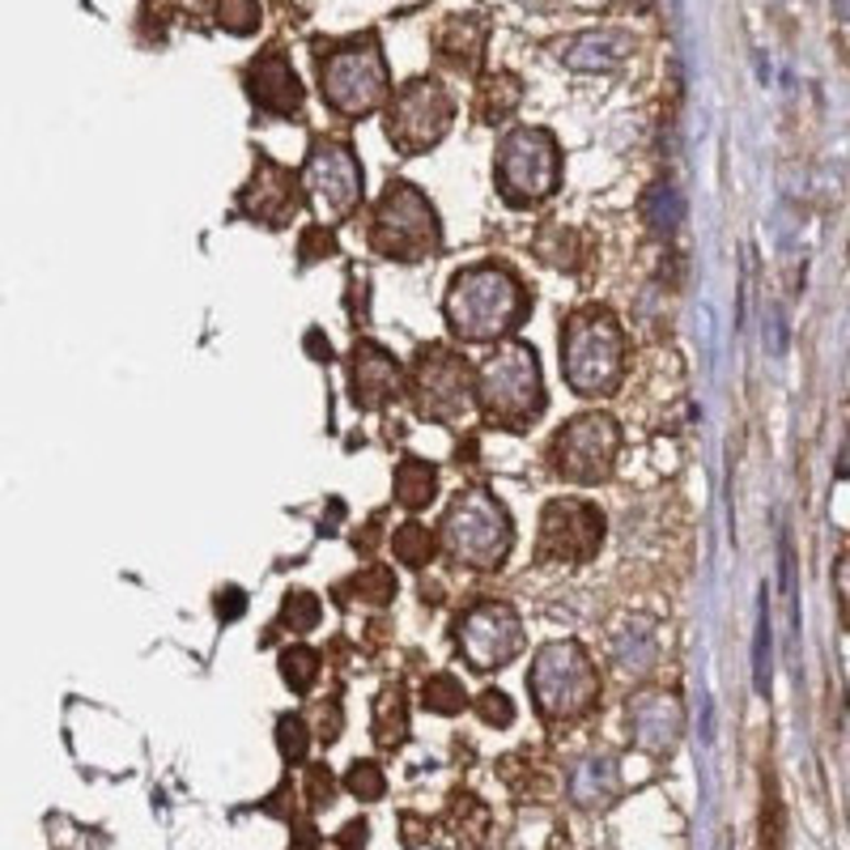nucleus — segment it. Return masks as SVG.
I'll return each mask as SVG.
<instances>
[{
	"mask_svg": "<svg viewBox=\"0 0 850 850\" xmlns=\"http://www.w3.org/2000/svg\"><path fill=\"white\" fill-rule=\"evenodd\" d=\"M247 94L264 115H298V107L306 99L286 52H264L260 60L247 65Z\"/></svg>",
	"mask_w": 850,
	"mask_h": 850,
	"instance_id": "nucleus-16",
	"label": "nucleus"
},
{
	"mask_svg": "<svg viewBox=\"0 0 850 850\" xmlns=\"http://www.w3.org/2000/svg\"><path fill=\"white\" fill-rule=\"evenodd\" d=\"M306 192L315 213L324 217L320 226H336L345 222L354 209L361 204V166L358 158L345 149V145H332V141H315L311 145V158H306Z\"/></svg>",
	"mask_w": 850,
	"mask_h": 850,
	"instance_id": "nucleus-13",
	"label": "nucleus"
},
{
	"mask_svg": "<svg viewBox=\"0 0 850 850\" xmlns=\"http://www.w3.org/2000/svg\"><path fill=\"white\" fill-rule=\"evenodd\" d=\"M761 850H783V808L770 791V804L761 813Z\"/></svg>",
	"mask_w": 850,
	"mask_h": 850,
	"instance_id": "nucleus-36",
	"label": "nucleus"
},
{
	"mask_svg": "<svg viewBox=\"0 0 850 850\" xmlns=\"http://www.w3.org/2000/svg\"><path fill=\"white\" fill-rule=\"evenodd\" d=\"M306 345H311L315 361H327V358H332V345H327V336H320V332H311V336H306Z\"/></svg>",
	"mask_w": 850,
	"mask_h": 850,
	"instance_id": "nucleus-40",
	"label": "nucleus"
},
{
	"mask_svg": "<svg viewBox=\"0 0 850 850\" xmlns=\"http://www.w3.org/2000/svg\"><path fill=\"white\" fill-rule=\"evenodd\" d=\"M277 745H281V757H286V761H302L306 749H311L306 723L298 719V715H286V719L277 723Z\"/></svg>",
	"mask_w": 850,
	"mask_h": 850,
	"instance_id": "nucleus-33",
	"label": "nucleus"
},
{
	"mask_svg": "<svg viewBox=\"0 0 850 850\" xmlns=\"http://www.w3.org/2000/svg\"><path fill=\"white\" fill-rule=\"evenodd\" d=\"M332 791H336L332 774H327L324 765H311L306 770V799H311V808H327L332 804Z\"/></svg>",
	"mask_w": 850,
	"mask_h": 850,
	"instance_id": "nucleus-37",
	"label": "nucleus"
},
{
	"mask_svg": "<svg viewBox=\"0 0 850 850\" xmlns=\"http://www.w3.org/2000/svg\"><path fill=\"white\" fill-rule=\"evenodd\" d=\"M320 625V600L311 591H290L286 595V608H281V629L290 634H306Z\"/></svg>",
	"mask_w": 850,
	"mask_h": 850,
	"instance_id": "nucleus-30",
	"label": "nucleus"
},
{
	"mask_svg": "<svg viewBox=\"0 0 850 850\" xmlns=\"http://www.w3.org/2000/svg\"><path fill=\"white\" fill-rule=\"evenodd\" d=\"M281 676L294 693H311L315 676H320V655L306 651V647H290L281 655Z\"/></svg>",
	"mask_w": 850,
	"mask_h": 850,
	"instance_id": "nucleus-27",
	"label": "nucleus"
},
{
	"mask_svg": "<svg viewBox=\"0 0 850 850\" xmlns=\"http://www.w3.org/2000/svg\"><path fill=\"white\" fill-rule=\"evenodd\" d=\"M434 493H438L434 463H425V459H400V468H395V502L404 511H425L434 502Z\"/></svg>",
	"mask_w": 850,
	"mask_h": 850,
	"instance_id": "nucleus-21",
	"label": "nucleus"
},
{
	"mask_svg": "<svg viewBox=\"0 0 850 850\" xmlns=\"http://www.w3.org/2000/svg\"><path fill=\"white\" fill-rule=\"evenodd\" d=\"M497 192L511 209H532L549 200L561 183V154H557L553 132L545 128H515L497 145Z\"/></svg>",
	"mask_w": 850,
	"mask_h": 850,
	"instance_id": "nucleus-7",
	"label": "nucleus"
},
{
	"mask_svg": "<svg viewBox=\"0 0 850 850\" xmlns=\"http://www.w3.org/2000/svg\"><path fill=\"white\" fill-rule=\"evenodd\" d=\"M238 204L247 217H256L264 226H286L298 209V175L272 158H256V175L243 188Z\"/></svg>",
	"mask_w": 850,
	"mask_h": 850,
	"instance_id": "nucleus-15",
	"label": "nucleus"
},
{
	"mask_svg": "<svg viewBox=\"0 0 850 850\" xmlns=\"http://www.w3.org/2000/svg\"><path fill=\"white\" fill-rule=\"evenodd\" d=\"M370 247L388 260H429L443 247V230L429 200L413 183H392L370 222Z\"/></svg>",
	"mask_w": 850,
	"mask_h": 850,
	"instance_id": "nucleus-8",
	"label": "nucleus"
},
{
	"mask_svg": "<svg viewBox=\"0 0 850 850\" xmlns=\"http://www.w3.org/2000/svg\"><path fill=\"white\" fill-rule=\"evenodd\" d=\"M527 685H532V702H536L540 719L566 723L591 711V702L600 693V676H595L591 655L579 642H549L532 659Z\"/></svg>",
	"mask_w": 850,
	"mask_h": 850,
	"instance_id": "nucleus-5",
	"label": "nucleus"
},
{
	"mask_svg": "<svg viewBox=\"0 0 850 850\" xmlns=\"http://www.w3.org/2000/svg\"><path fill=\"white\" fill-rule=\"evenodd\" d=\"M527 306L532 302H527L524 281L511 268H502V264H477V268H463L456 281H451L447 324L468 345H490V340H497V336H506V332L519 327Z\"/></svg>",
	"mask_w": 850,
	"mask_h": 850,
	"instance_id": "nucleus-1",
	"label": "nucleus"
},
{
	"mask_svg": "<svg viewBox=\"0 0 850 850\" xmlns=\"http://www.w3.org/2000/svg\"><path fill=\"white\" fill-rule=\"evenodd\" d=\"M524 99V90H519V81L511 77V72H497L485 81V90H481V102H477V115L485 120V124H497V120H506L515 107Z\"/></svg>",
	"mask_w": 850,
	"mask_h": 850,
	"instance_id": "nucleus-23",
	"label": "nucleus"
},
{
	"mask_svg": "<svg viewBox=\"0 0 850 850\" xmlns=\"http://www.w3.org/2000/svg\"><path fill=\"white\" fill-rule=\"evenodd\" d=\"M409 736V706H404V693L400 689H383L379 702H374V740L383 749H400Z\"/></svg>",
	"mask_w": 850,
	"mask_h": 850,
	"instance_id": "nucleus-22",
	"label": "nucleus"
},
{
	"mask_svg": "<svg viewBox=\"0 0 850 850\" xmlns=\"http://www.w3.org/2000/svg\"><path fill=\"white\" fill-rule=\"evenodd\" d=\"M456 642L463 659L477 668V672H490V668H506L515 655L524 651V622L511 604L502 600H481L472 604L456 625Z\"/></svg>",
	"mask_w": 850,
	"mask_h": 850,
	"instance_id": "nucleus-12",
	"label": "nucleus"
},
{
	"mask_svg": "<svg viewBox=\"0 0 850 850\" xmlns=\"http://www.w3.org/2000/svg\"><path fill=\"white\" fill-rule=\"evenodd\" d=\"M217 26L230 34L260 31V0H217Z\"/></svg>",
	"mask_w": 850,
	"mask_h": 850,
	"instance_id": "nucleus-31",
	"label": "nucleus"
},
{
	"mask_svg": "<svg viewBox=\"0 0 850 850\" xmlns=\"http://www.w3.org/2000/svg\"><path fill=\"white\" fill-rule=\"evenodd\" d=\"M298 256H302V264H315V260L336 256V238H332V230L327 226H306L302 230V238H298Z\"/></svg>",
	"mask_w": 850,
	"mask_h": 850,
	"instance_id": "nucleus-34",
	"label": "nucleus"
},
{
	"mask_svg": "<svg viewBox=\"0 0 850 850\" xmlns=\"http://www.w3.org/2000/svg\"><path fill=\"white\" fill-rule=\"evenodd\" d=\"M320 86L332 111L340 115H370L379 102L388 99L392 77H388V60L374 34L349 38L340 47H332L320 56Z\"/></svg>",
	"mask_w": 850,
	"mask_h": 850,
	"instance_id": "nucleus-4",
	"label": "nucleus"
},
{
	"mask_svg": "<svg viewBox=\"0 0 850 850\" xmlns=\"http://www.w3.org/2000/svg\"><path fill=\"white\" fill-rule=\"evenodd\" d=\"M404 392V370L379 345H354L349 354V395L358 409H383Z\"/></svg>",
	"mask_w": 850,
	"mask_h": 850,
	"instance_id": "nucleus-17",
	"label": "nucleus"
},
{
	"mask_svg": "<svg viewBox=\"0 0 850 850\" xmlns=\"http://www.w3.org/2000/svg\"><path fill=\"white\" fill-rule=\"evenodd\" d=\"M477 711H481V719L493 723V727H511V723H515V706H511V697H506L502 689H485V693L477 697Z\"/></svg>",
	"mask_w": 850,
	"mask_h": 850,
	"instance_id": "nucleus-35",
	"label": "nucleus"
},
{
	"mask_svg": "<svg viewBox=\"0 0 850 850\" xmlns=\"http://www.w3.org/2000/svg\"><path fill=\"white\" fill-rule=\"evenodd\" d=\"M345 591H354V595L366 600V604H388L395 595V579H392V570H383V566H366L361 574H354V579L345 583Z\"/></svg>",
	"mask_w": 850,
	"mask_h": 850,
	"instance_id": "nucleus-28",
	"label": "nucleus"
},
{
	"mask_svg": "<svg viewBox=\"0 0 850 850\" xmlns=\"http://www.w3.org/2000/svg\"><path fill=\"white\" fill-rule=\"evenodd\" d=\"M409 388L417 400V413L429 422H459L472 404V370L468 361L443 349V345H429L413 358L409 370Z\"/></svg>",
	"mask_w": 850,
	"mask_h": 850,
	"instance_id": "nucleus-11",
	"label": "nucleus"
},
{
	"mask_svg": "<svg viewBox=\"0 0 850 850\" xmlns=\"http://www.w3.org/2000/svg\"><path fill=\"white\" fill-rule=\"evenodd\" d=\"M622 451V429L613 417L604 413H588V417H574L549 447L553 459V472L561 481H574V485H595V481H608L613 463Z\"/></svg>",
	"mask_w": 850,
	"mask_h": 850,
	"instance_id": "nucleus-9",
	"label": "nucleus"
},
{
	"mask_svg": "<svg viewBox=\"0 0 850 850\" xmlns=\"http://www.w3.org/2000/svg\"><path fill=\"white\" fill-rule=\"evenodd\" d=\"M366 834H370L366 820H349V825L340 829V850H361L366 847Z\"/></svg>",
	"mask_w": 850,
	"mask_h": 850,
	"instance_id": "nucleus-39",
	"label": "nucleus"
},
{
	"mask_svg": "<svg viewBox=\"0 0 850 850\" xmlns=\"http://www.w3.org/2000/svg\"><path fill=\"white\" fill-rule=\"evenodd\" d=\"M345 786H349V795H358V799H383L388 779H383V770H379L374 761H354V770L345 774Z\"/></svg>",
	"mask_w": 850,
	"mask_h": 850,
	"instance_id": "nucleus-32",
	"label": "nucleus"
},
{
	"mask_svg": "<svg viewBox=\"0 0 850 850\" xmlns=\"http://www.w3.org/2000/svg\"><path fill=\"white\" fill-rule=\"evenodd\" d=\"M392 553L400 557L404 566H425V561L434 557V536H429V527H422L417 519H409L404 527H395Z\"/></svg>",
	"mask_w": 850,
	"mask_h": 850,
	"instance_id": "nucleus-25",
	"label": "nucleus"
},
{
	"mask_svg": "<svg viewBox=\"0 0 850 850\" xmlns=\"http://www.w3.org/2000/svg\"><path fill=\"white\" fill-rule=\"evenodd\" d=\"M625 719L634 731V745L647 752H668L681 736V706L668 693H642Z\"/></svg>",
	"mask_w": 850,
	"mask_h": 850,
	"instance_id": "nucleus-18",
	"label": "nucleus"
},
{
	"mask_svg": "<svg viewBox=\"0 0 850 850\" xmlns=\"http://www.w3.org/2000/svg\"><path fill=\"white\" fill-rule=\"evenodd\" d=\"M604 540V515L583 497H557L540 515V540H536V561H566L579 566L591 561Z\"/></svg>",
	"mask_w": 850,
	"mask_h": 850,
	"instance_id": "nucleus-14",
	"label": "nucleus"
},
{
	"mask_svg": "<svg viewBox=\"0 0 850 850\" xmlns=\"http://www.w3.org/2000/svg\"><path fill=\"white\" fill-rule=\"evenodd\" d=\"M515 545V527L506 506L485 490L459 493L443 519V549L459 566H477V570H493L502 566Z\"/></svg>",
	"mask_w": 850,
	"mask_h": 850,
	"instance_id": "nucleus-6",
	"label": "nucleus"
},
{
	"mask_svg": "<svg viewBox=\"0 0 850 850\" xmlns=\"http://www.w3.org/2000/svg\"><path fill=\"white\" fill-rule=\"evenodd\" d=\"M625 52H629L625 34L600 31V34H579V38H570L561 60H566L570 68H588V72L595 68V72H608V68L622 65Z\"/></svg>",
	"mask_w": 850,
	"mask_h": 850,
	"instance_id": "nucleus-19",
	"label": "nucleus"
},
{
	"mask_svg": "<svg viewBox=\"0 0 850 850\" xmlns=\"http://www.w3.org/2000/svg\"><path fill=\"white\" fill-rule=\"evenodd\" d=\"M243 608H247V595H243L238 588L217 591V617H222V622H234V617H243Z\"/></svg>",
	"mask_w": 850,
	"mask_h": 850,
	"instance_id": "nucleus-38",
	"label": "nucleus"
},
{
	"mask_svg": "<svg viewBox=\"0 0 850 850\" xmlns=\"http://www.w3.org/2000/svg\"><path fill=\"white\" fill-rule=\"evenodd\" d=\"M404 829H409V838H404V847H417L422 842V829H429V825H422L417 817H404Z\"/></svg>",
	"mask_w": 850,
	"mask_h": 850,
	"instance_id": "nucleus-41",
	"label": "nucleus"
},
{
	"mask_svg": "<svg viewBox=\"0 0 850 850\" xmlns=\"http://www.w3.org/2000/svg\"><path fill=\"white\" fill-rule=\"evenodd\" d=\"M422 702L425 711H434V715H459L468 706V693H463V685L451 672H438V676H429L422 685Z\"/></svg>",
	"mask_w": 850,
	"mask_h": 850,
	"instance_id": "nucleus-24",
	"label": "nucleus"
},
{
	"mask_svg": "<svg viewBox=\"0 0 850 850\" xmlns=\"http://www.w3.org/2000/svg\"><path fill=\"white\" fill-rule=\"evenodd\" d=\"M451 115H456L451 94L438 81L417 77V81L400 86L392 107H388V141L400 154H425L447 136Z\"/></svg>",
	"mask_w": 850,
	"mask_h": 850,
	"instance_id": "nucleus-10",
	"label": "nucleus"
},
{
	"mask_svg": "<svg viewBox=\"0 0 850 850\" xmlns=\"http://www.w3.org/2000/svg\"><path fill=\"white\" fill-rule=\"evenodd\" d=\"M561 358H566V383L579 395H613L625 374L622 324L604 306L570 315L561 332Z\"/></svg>",
	"mask_w": 850,
	"mask_h": 850,
	"instance_id": "nucleus-2",
	"label": "nucleus"
},
{
	"mask_svg": "<svg viewBox=\"0 0 850 850\" xmlns=\"http://www.w3.org/2000/svg\"><path fill=\"white\" fill-rule=\"evenodd\" d=\"M617 765L608 757H588L574 765V779H570V795L579 804H608L617 795Z\"/></svg>",
	"mask_w": 850,
	"mask_h": 850,
	"instance_id": "nucleus-20",
	"label": "nucleus"
},
{
	"mask_svg": "<svg viewBox=\"0 0 850 850\" xmlns=\"http://www.w3.org/2000/svg\"><path fill=\"white\" fill-rule=\"evenodd\" d=\"M642 213H647V222H651L655 234H672L676 222H681V213H685V204L676 197V188H668V183H659L651 188V197L642 204Z\"/></svg>",
	"mask_w": 850,
	"mask_h": 850,
	"instance_id": "nucleus-26",
	"label": "nucleus"
},
{
	"mask_svg": "<svg viewBox=\"0 0 850 850\" xmlns=\"http://www.w3.org/2000/svg\"><path fill=\"white\" fill-rule=\"evenodd\" d=\"M477 400L485 417L506 429H524L545 413V383L540 361L527 345H502L477 370Z\"/></svg>",
	"mask_w": 850,
	"mask_h": 850,
	"instance_id": "nucleus-3",
	"label": "nucleus"
},
{
	"mask_svg": "<svg viewBox=\"0 0 850 850\" xmlns=\"http://www.w3.org/2000/svg\"><path fill=\"white\" fill-rule=\"evenodd\" d=\"M752 685L765 697L770 693V608L757 604V638H752Z\"/></svg>",
	"mask_w": 850,
	"mask_h": 850,
	"instance_id": "nucleus-29",
	"label": "nucleus"
}]
</instances>
